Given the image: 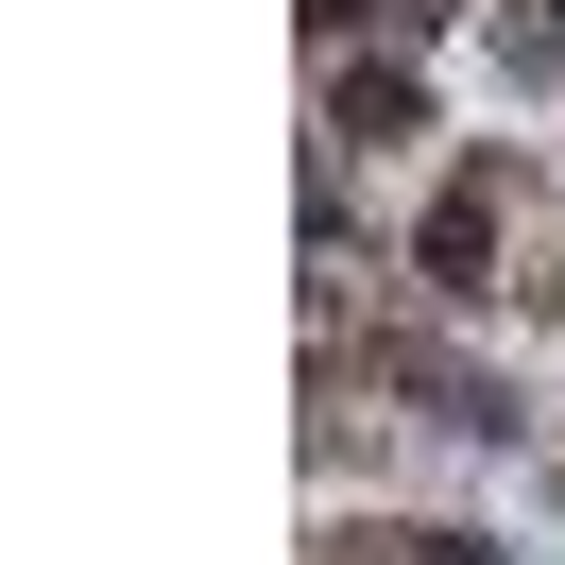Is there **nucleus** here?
<instances>
[{
	"mask_svg": "<svg viewBox=\"0 0 565 565\" xmlns=\"http://www.w3.org/2000/svg\"><path fill=\"white\" fill-rule=\"evenodd\" d=\"M480 257H497V189H446V223H428V275H446V291H480Z\"/></svg>",
	"mask_w": 565,
	"mask_h": 565,
	"instance_id": "obj_1",
	"label": "nucleus"
}]
</instances>
